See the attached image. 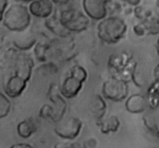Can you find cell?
<instances>
[{"label":"cell","instance_id":"obj_10","mask_svg":"<svg viewBox=\"0 0 159 148\" xmlns=\"http://www.w3.org/2000/svg\"><path fill=\"white\" fill-rule=\"evenodd\" d=\"M12 35V43L15 47L21 51H29L37 43V39L34 33L30 30L14 32Z\"/></svg>","mask_w":159,"mask_h":148},{"label":"cell","instance_id":"obj_1","mask_svg":"<svg viewBox=\"0 0 159 148\" xmlns=\"http://www.w3.org/2000/svg\"><path fill=\"white\" fill-rule=\"evenodd\" d=\"M34 61L29 54L15 47L1 52L0 79L2 91L11 99L22 95L30 80Z\"/></svg>","mask_w":159,"mask_h":148},{"label":"cell","instance_id":"obj_27","mask_svg":"<svg viewBox=\"0 0 159 148\" xmlns=\"http://www.w3.org/2000/svg\"><path fill=\"white\" fill-rule=\"evenodd\" d=\"M54 4L57 5H66L68 4L69 2H71V0H51Z\"/></svg>","mask_w":159,"mask_h":148},{"label":"cell","instance_id":"obj_13","mask_svg":"<svg viewBox=\"0 0 159 148\" xmlns=\"http://www.w3.org/2000/svg\"><path fill=\"white\" fill-rule=\"evenodd\" d=\"M147 106V99L145 96L141 94H134L129 96L125 102L126 110L133 114L144 113Z\"/></svg>","mask_w":159,"mask_h":148},{"label":"cell","instance_id":"obj_3","mask_svg":"<svg viewBox=\"0 0 159 148\" xmlns=\"http://www.w3.org/2000/svg\"><path fill=\"white\" fill-rule=\"evenodd\" d=\"M29 9L22 4L11 5L6 11L1 21L3 26L11 32H20L27 29L31 23Z\"/></svg>","mask_w":159,"mask_h":148},{"label":"cell","instance_id":"obj_7","mask_svg":"<svg viewBox=\"0 0 159 148\" xmlns=\"http://www.w3.org/2000/svg\"><path fill=\"white\" fill-rule=\"evenodd\" d=\"M82 121L79 117L69 116L55 123L54 131L58 137L65 140H74L80 133Z\"/></svg>","mask_w":159,"mask_h":148},{"label":"cell","instance_id":"obj_2","mask_svg":"<svg viewBox=\"0 0 159 148\" xmlns=\"http://www.w3.org/2000/svg\"><path fill=\"white\" fill-rule=\"evenodd\" d=\"M127 30V23L118 16L106 17L97 25L98 37L108 44L118 43L124 37Z\"/></svg>","mask_w":159,"mask_h":148},{"label":"cell","instance_id":"obj_9","mask_svg":"<svg viewBox=\"0 0 159 148\" xmlns=\"http://www.w3.org/2000/svg\"><path fill=\"white\" fill-rule=\"evenodd\" d=\"M111 0H82V6L90 19L101 20L107 16V7Z\"/></svg>","mask_w":159,"mask_h":148},{"label":"cell","instance_id":"obj_25","mask_svg":"<svg viewBox=\"0 0 159 148\" xmlns=\"http://www.w3.org/2000/svg\"><path fill=\"white\" fill-rule=\"evenodd\" d=\"M11 148H20V147H23V148H26V147H33L32 145L30 144H27V143H19V144H15L13 145H12L10 147Z\"/></svg>","mask_w":159,"mask_h":148},{"label":"cell","instance_id":"obj_31","mask_svg":"<svg viewBox=\"0 0 159 148\" xmlns=\"http://www.w3.org/2000/svg\"><path fill=\"white\" fill-rule=\"evenodd\" d=\"M156 5H157V6H158V7L159 8V0H157V2H156Z\"/></svg>","mask_w":159,"mask_h":148},{"label":"cell","instance_id":"obj_8","mask_svg":"<svg viewBox=\"0 0 159 148\" xmlns=\"http://www.w3.org/2000/svg\"><path fill=\"white\" fill-rule=\"evenodd\" d=\"M48 98L54 105L53 107L54 109V115L52 121L55 123L64 118L67 107H68V104L64 99L65 97L61 93L59 86H57L54 83H52L49 86Z\"/></svg>","mask_w":159,"mask_h":148},{"label":"cell","instance_id":"obj_29","mask_svg":"<svg viewBox=\"0 0 159 148\" xmlns=\"http://www.w3.org/2000/svg\"><path fill=\"white\" fill-rule=\"evenodd\" d=\"M156 51H157V53H158V54L159 56V37H158V40H157V43H156Z\"/></svg>","mask_w":159,"mask_h":148},{"label":"cell","instance_id":"obj_12","mask_svg":"<svg viewBox=\"0 0 159 148\" xmlns=\"http://www.w3.org/2000/svg\"><path fill=\"white\" fill-rule=\"evenodd\" d=\"M44 25L48 30L51 31L57 37L65 38L71 36V32L68 30L61 23L59 19V11L57 9H55L54 13L45 20Z\"/></svg>","mask_w":159,"mask_h":148},{"label":"cell","instance_id":"obj_6","mask_svg":"<svg viewBox=\"0 0 159 148\" xmlns=\"http://www.w3.org/2000/svg\"><path fill=\"white\" fill-rule=\"evenodd\" d=\"M102 96L105 99L113 102H122L128 96V84L118 78H111L102 84Z\"/></svg>","mask_w":159,"mask_h":148},{"label":"cell","instance_id":"obj_23","mask_svg":"<svg viewBox=\"0 0 159 148\" xmlns=\"http://www.w3.org/2000/svg\"><path fill=\"white\" fill-rule=\"evenodd\" d=\"M97 146V141L95 138H89L82 143L83 147H96Z\"/></svg>","mask_w":159,"mask_h":148},{"label":"cell","instance_id":"obj_11","mask_svg":"<svg viewBox=\"0 0 159 148\" xmlns=\"http://www.w3.org/2000/svg\"><path fill=\"white\" fill-rule=\"evenodd\" d=\"M54 2L51 0H33L29 6L31 15L37 18L47 19L54 12Z\"/></svg>","mask_w":159,"mask_h":148},{"label":"cell","instance_id":"obj_16","mask_svg":"<svg viewBox=\"0 0 159 148\" xmlns=\"http://www.w3.org/2000/svg\"><path fill=\"white\" fill-rule=\"evenodd\" d=\"M98 127L100 129V131L104 134H108L110 133H116L118 131L120 127V121L118 116H110L106 119L96 122Z\"/></svg>","mask_w":159,"mask_h":148},{"label":"cell","instance_id":"obj_5","mask_svg":"<svg viewBox=\"0 0 159 148\" xmlns=\"http://www.w3.org/2000/svg\"><path fill=\"white\" fill-rule=\"evenodd\" d=\"M61 24L71 33H81L86 30L89 26V17L79 9L68 8L59 12Z\"/></svg>","mask_w":159,"mask_h":148},{"label":"cell","instance_id":"obj_30","mask_svg":"<svg viewBox=\"0 0 159 148\" xmlns=\"http://www.w3.org/2000/svg\"><path fill=\"white\" fill-rule=\"evenodd\" d=\"M16 1L23 2H32L33 0H16Z\"/></svg>","mask_w":159,"mask_h":148},{"label":"cell","instance_id":"obj_20","mask_svg":"<svg viewBox=\"0 0 159 148\" xmlns=\"http://www.w3.org/2000/svg\"><path fill=\"white\" fill-rule=\"evenodd\" d=\"M54 115V109L52 105L49 104H45L42 105L39 112V116L44 119H50L52 121Z\"/></svg>","mask_w":159,"mask_h":148},{"label":"cell","instance_id":"obj_18","mask_svg":"<svg viewBox=\"0 0 159 148\" xmlns=\"http://www.w3.org/2000/svg\"><path fill=\"white\" fill-rule=\"evenodd\" d=\"M141 25L148 34L152 35L159 34V12H150L146 16V20L142 21Z\"/></svg>","mask_w":159,"mask_h":148},{"label":"cell","instance_id":"obj_19","mask_svg":"<svg viewBox=\"0 0 159 148\" xmlns=\"http://www.w3.org/2000/svg\"><path fill=\"white\" fill-rule=\"evenodd\" d=\"M9 96L4 92L0 93V118L3 119L9 115L12 107V103Z\"/></svg>","mask_w":159,"mask_h":148},{"label":"cell","instance_id":"obj_4","mask_svg":"<svg viewBox=\"0 0 159 148\" xmlns=\"http://www.w3.org/2000/svg\"><path fill=\"white\" fill-rule=\"evenodd\" d=\"M87 78L88 72L84 67L79 65L71 67L59 86L62 96L68 99L77 96Z\"/></svg>","mask_w":159,"mask_h":148},{"label":"cell","instance_id":"obj_15","mask_svg":"<svg viewBox=\"0 0 159 148\" xmlns=\"http://www.w3.org/2000/svg\"><path fill=\"white\" fill-rule=\"evenodd\" d=\"M37 130V125L33 117L26 118L19 123L16 127L17 134L23 139L30 137Z\"/></svg>","mask_w":159,"mask_h":148},{"label":"cell","instance_id":"obj_28","mask_svg":"<svg viewBox=\"0 0 159 148\" xmlns=\"http://www.w3.org/2000/svg\"><path fill=\"white\" fill-rule=\"evenodd\" d=\"M154 75H155V78L156 79V80H159V65H157L156 68H155Z\"/></svg>","mask_w":159,"mask_h":148},{"label":"cell","instance_id":"obj_24","mask_svg":"<svg viewBox=\"0 0 159 148\" xmlns=\"http://www.w3.org/2000/svg\"><path fill=\"white\" fill-rule=\"evenodd\" d=\"M0 2H1V16H2L5 11L7 9L6 8L9 4V0H0Z\"/></svg>","mask_w":159,"mask_h":148},{"label":"cell","instance_id":"obj_17","mask_svg":"<svg viewBox=\"0 0 159 148\" xmlns=\"http://www.w3.org/2000/svg\"><path fill=\"white\" fill-rule=\"evenodd\" d=\"M34 54L39 61L44 63L52 59L51 41H40L36 43Z\"/></svg>","mask_w":159,"mask_h":148},{"label":"cell","instance_id":"obj_14","mask_svg":"<svg viewBox=\"0 0 159 148\" xmlns=\"http://www.w3.org/2000/svg\"><path fill=\"white\" fill-rule=\"evenodd\" d=\"M100 95L96 94L93 96L89 102V111L96 122L104 119L107 113V102Z\"/></svg>","mask_w":159,"mask_h":148},{"label":"cell","instance_id":"obj_26","mask_svg":"<svg viewBox=\"0 0 159 148\" xmlns=\"http://www.w3.org/2000/svg\"><path fill=\"white\" fill-rule=\"evenodd\" d=\"M122 1L125 2H127V4L130 5V6H138L139 5V3L141 2V0H122Z\"/></svg>","mask_w":159,"mask_h":148},{"label":"cell","instance_id":"obj_21","mask_svg":"<svg viewBox=\"0 0 159 148\" xmlns=\"http://www.w3.org/2000/svg\"><path fill=\"white\" fill-rule=\"evenodd\" d=\"M46 64L41 65L40 68H38L39 71H42V73L44 71V73H48V74H54V73L57 72V67L54 64V62H45Z\"/></svg>","mask_w":159,"mask_h":148},{"label":"cell","instance_id":"obj_22","mask_svg":"<svg viewBox=\"0 0 159 148\" xmlns=\"http://www.w3.org/2000/svg\"><path fill=\"white\" fill-rule=\"evenodd\" d=\"M152 118L150 116H147V115H144V124L147 127V128L150 130L152 133H153L154 134L156 135V133H158V130L157 128V126L155 123H153L152 121Z\"/></svg>","mask_w":159,"mask_h":148}]
</instances>
